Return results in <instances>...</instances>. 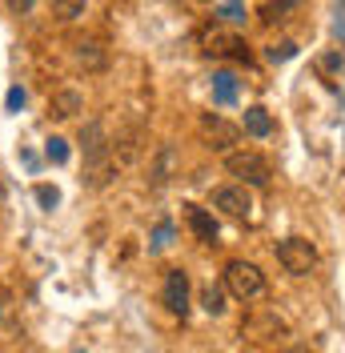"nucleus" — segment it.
<instances>
[{"mask_svg": "<svg viewBox=\"0 0 345 353\" xmlns=\"http://www.w3.org/2000/svg\"><path fill=\"white\" fill-rule=\"evenodd\" d=\"M201 305L209 309V313H225V289L221 285H205V293H201Z\"/></svg>", "mask_w": 345, "mask_h": 353, "instance_id": "18", "label": "nucleus"}, {"mask_svg": "<svg viewBox=\"0 0 345 353\" xmlns=\"http://www.w3.org/2000/svg\"><path fill=\"white\" fill-rule=\"evenodd\" d=\"M189 229L197 233V241H205V245H217V233H221V225L213 221V213L201 209V205H189Z\"/></svg>", "mask_w": 345, "mask_h": 353, "instance_id": "9", "label": "nucleus"}, {"mask_svg": "<svg viewBox=\"0 0 345 353\" xmlns=\"http://www.w3.org/2000/svg\"><path fill=\"white\" fill-rule=\"evenodd\" d=\"M4 109H8V112L24 109V88H21V85H12V88H8V97H4Z\"/></svg>", "mask_w": 345, "mask_h": 353, "instance_id": "23", "label": "nucleus"}, {"mask_svg": "<svg viewBox=\"0 0 345 353\" xmlns=\"http://www.w3.org/2000/svg\"><path fill=\"white\" fill-rule=\"evenodd\" d=\"M88 0H52V12L61 17V21H77L81 12H85Z\"/></svg>", "mask_w": 345, "mask_h": 353, "instance_id": "20", "label": "nucleus"}, {"mask_svg": "<svg viewBox=\"0 0 345 353\" xmlns=\"http://www.w3.org/2000/svg\"><path fill=\"white\" fill-rule=\"evenodd\" d=\"M201 132L213 141V149H229V145L241 137V129L237 125H229L221 112H205V117H201Z\"/></svg>", "mask_w": 345, "mask_h": 353, "instance_id": "7", "label": "nucleus"}, {"mask_svg": "<svg viewBox=\"0 0 345 353\" xmlns=\"http://www.w3.org/2000/svg\"><path fill=\"white\" fill-rule=\"evenodd\" d=\"M161 301L169 313H189V273L185 269H169L165 273V285H161Z\"/></svg>", "mask_w": 345, "mask_h": 353, "instance_id": "6", "label": "nucleus"}, {"mask_svg": "<svg viewBox=\"0 0 345 353\" xmlns=\"http://www.w3.org/2000/svg\"><path fill=\"white\" fill-rule=\"evenodd\" d=\"M81 92H72V88H61L57 97H52V117H61V121H68V117H77L81 112Z\"/></svg>", "mask_w": 345, "mask_h": 353, "instance_id": "14", "label": "nucleus"}, {"mask_svg": "<svg viewBox=\"0 0 345 353\" xmlns=\"http://www.w3.org/2000/svg\"><path fill=\"white\" fill-rule=\"evenodd\" d=\"M77 65L81 68H105V48H101V41L77 44Z\"/></svg>", "mask_w": 345, "mask_h": 353, "instance_id": "15", "label": "nucleus"}, {"mask_svg": "<svg viewBox=\"0 0 345 353\" xmlns=\"http://www.w3.org/2000/svg\"><path fill=\"white\" fill-rule=\"evenodd\" d=\"M201 52L205 57H233V61H245L249 65V44L241 41L237 28H229V24H209L205 32H201Z\"/></svg>", "mask_w": 345, "mask_h": 353, "instance_id": "2", "label": "nucleus"}, {"mask_svg": "<svg viewBox=\"0 0 345 353\" xmlns=\"http://www.w3.org/2000/svg\"><path fill=\"white\" fill-rule=\"evenodd\" d=\"M4 4H8V12H12V17H24V12H32V4H37V0H4Z\"/></svg>", "mask_w": 345, "mask_h": 353, "instance_id": "24", "label": "nucleus"}, {"mask_svg": "<svg viewBox=\"0 0 345 353\" xmlns=\"http://www.w3.org/2000/svg\"><path fill=\"white\" fill-rule=\"evenodd\" d=\"M213 101L217 105H237V72H229V68H221L213 72Z\"/></svg>", "mask_w": 345, "mask_h": 353, "instance_id": "10", "label": "nucleus"}, {"mask_svg": "<svg viewBox=\"0 0 345 353\" xmlns=\"http://www.w3.org/2000/svg\"><path fill=\"white\" fill-rule=\"evenodd\" d=\"M277 261L285 273H293V277H305L309 269H317V249L305 241V237H285L277 245Z\"/></svg>", "mask_w": 345, "mask_h": 353, "instance_id": "5", "label": "nucleus"}, {"mask_svg": "<svg viewBox=\"0 0 345 353\" xmlns=\"http://www.w3.org/2000/svg\"><path fill=\"white\" fill-rule=\"evenodd\" d=\"M169 241H172V225H169V221H161V225H157V233H152V249H165Z\"/></svg>", "mask_w": 345, "mask_h": 353, "instance_id": "22", "label": "nucleus"}, {"mask_svg": "<svg viewBox=\"0 0 345 353\" xmlns=\"http://www.w3.org/2000/svg\"><path fill=\"white\" fill-rule=\"evenodd\" d=\"M293 8H302V0H261V21L277 24V21H285Z\"/></svg>", "mask_w": 345, "mask_h": 353, "instance_id": "16", "label": "nucleus"}, {"mask_svg": "<svg viewBox=\"0 0 345 353\" xmlns=\"http://www.w3.org/2000/svg\"><path fill=\"white\" fill-rule=\"evenodd\" d=\"M245 132H249V137H257V141L273 137V117H269V112L261 109V105L245 109Z\"/></svg>", "mask_w": 345, "mask_h": 353, "instance_id": "11", "label": "nucleus"}, {"mask_svg": "<svg viewBox=\"0 0 345 353\" xmlns=\"http://www.w3.org/2000/svg\"><path fill=\"white\" fill-rule=\"evenodd\" d=\"M8 305H12V293H8V289L0 285V317H4V313H8Z\"/></svg>", "mask_w": 345, "mask_h": 353, "instance_id": "25", "label": "nucleus"}, {"mask_svg": "<svg viewBox=\"0 0 345 353\" xmlns=\"http://www.w3.org/2000/svg\"><path fill=\"white\" fill-rule=\"evenodd\" d=\"M337 32H342V41H345V0L337 4Z\"/></svg>", "mask_w": 345, "mask_h": 353, "instance_id": "26", "label": "nucleus"}, {"mask_svg": "<svg viewBox=\"0 0 345 353\" xmlns=\"http://www.w3.org/2000/svg\"><path fill=\"white\" fill-rule=\"evenodd\" d=\"M81 149L88 161V185H105L108 181V137L101 121L81 125Z\"/></svg>", "mask_w": 345, "mask_h": 353, "instance_id": "1", "label": "nucleus"}, {"mask_svg": "<svg viewBox=\"0 0 345 353\" xmlns=\"http://www.w3.org/2000/svg\"><path fill=\"white\" fill-rule=\"evenodd\" d=\"M37 205H41V209H57V205H61L57 185H37Z\"/></svg>", "mask_w": 345, "mask_h": 353, "instance_id": "21", "label": "nucleus"}, {"mask_svg": "<svg viewBox=\"0 0 345 353\" xmlns=\"http://www.w3.org/2000/svg\"><path fill=\"white\" fill-rule=\"evenodd\" d=\"M213 205L217 209H225L229 217H249V209H253V201H249V193H245V185H225V189H217Z\"/></svg>", "mask_w": 345, "mask_h": 353, "instance_id": "8", "label": "nucleus"}, {"mask_svg": "<svg viewBox=\"0 0 345 353\" xmlns=\"http://www.w3.org/2000/svg\"><path fill=\"white\" fill-rule=\"evenodd\" d=\"M169 176H172V145H161V149H157V161H152V169H149L152 189H161Z\"/></svg>", "mask_w": 345, "mask_h": 353, "instance_id": "13", "label": "nucleus"}, {"mask_svg": "<svg viewBox=\"0 0 345 353\" xmlns=\"http://www.w3.org/2000/svg\"><path fill=\"white\" fill-rule=\"evenodd\" d=\"M293 57H297V44L293 41H281V44H269V48H265V61H269V65H285V61H293Z\"/></svg>", "mask_w": 345, "mask_h": 353, "instance_id": "17", "label": "nucleus"}, {"mask_svg": "<svg viewBox=\"0 0 345 353\" xmlns=\"http://www.w3.org/2000/svg\"><path fill=\"white\" fill-rule=\"evenodd\" d=\"M213 17L221 24H229V28H241V24L249 21V8H245V0H221L213 8Z\"/></svg>", "mask_w": 345, "mask_h": 353, "instance_id": "12", "label": "nucleus"}, {"mask_svg": "<svg viewBox=\"0 0 345 353\" xmlns=\"http://www.w3.org/2000/svg\"><path fill=\"white\" fill-rule=\"evenodd\" d=\"M44 157H48L52 165H65L68 161V141L65 137H48V141H44Z\"/></svg>", "mask_w": 345, "mask_h": 353, "instance_id": "19", "label": "nucleus"}, {"mask_svg": "<svg viewBox=\"0 0 345 353\" xmlns=\"http://www.w3.org/2000/svg\"><path fill=\"white\" fill-rule=\"evenodd\" d=\"M225 289L237 301H253V297L265 293V273L253 261H229L225 265Z\"/></svg>", "mask_w": 345, "mask_h": 353, "instance_id": "3", "label": "nucleus"}, {"mask_svg": "<svg viewBox=\"0 0 345 353\" xmlns=\"http://www.w3.org/2000/svg\"><path fill=\"white\" fill-rule=\"evenodd\" d=\"M225 169L237 176L241 185H249V189H265L269 176H273V165H269L261 153H249V149H245V153H229Z\"/></svg>", "mask_w": 345, "mask_h": 353, "instance_id": "4", "label": "nucleus"}]
</instances>
